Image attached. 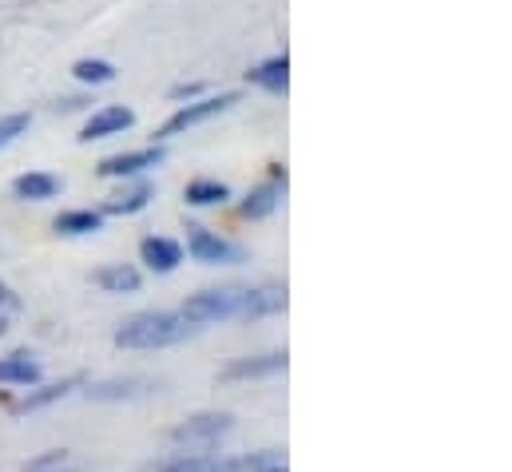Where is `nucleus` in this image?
I'll use <instances>...</instances> for the list:
<instances>
[{
	"label": "nucleus",
	"mask_w": 512,
	"mask_h": 472,
	"mask_svg": "<svg viewBox=\"0 0 512 472\" xmlns=\"http://www.w3.org/2000/svg\"><path fill=\"white\" fill-rule=\"evenodd\" d=\"M286 310V290H203L191 294L179 310L187 326L235 322V318H266Z\"/></svg>",
	"instance_id": "f257e3e1"
},
{
	"label": "nucleus",
	"mask_w": 512,
	"mask_h": 472,
	"mask_svg": "<svg viewBox=\"0 0 512 472\" xmlns=\"http://www.w3.org/2000/svg\"><path fill=\"white\" fill-rule=\"evenodd\" d=\"M187 334H191V326H187L179 314L147 310V314L128 318V322L116 330V346H120V350H171V346L187 342Z\"/></svg>",
	"instance_id": "f03ea898"
},
{
	"label": "nucleus",
	"mask_w": 512,
	"mask_h": 472,
	"mask_svg": "<svg viewBox=\"0 0 512 472\" xmlns=\"http://www.w3.org/2000/svg\"><path fill=\"white\" fill-rule=\"evenodd\" d=\"M235 104H239V92H223V96H203V100H191V104L175 108V112L167 116V123H159L155 139H175V135L191 131V127H199V123H211L215 116L231 112Z\"/></svg>",
	"instance_id": "7ed1b4c3"
},
{
	"label": "nucleus",
	"mask_w": 512,
	"mask_h": 472,
	"mask_svg": "<svg viewBox=\"0 0 512 472\" xmlns=\"http://www.w3.org/2000/svg\"><path fill=\"white\" fill-rule=\"evenodd\" d=\"M187 250L203 266H235V262H243V246L239 242L215 235V231H207L199 223H187Z\"/></svg>",
	"instance_id": "20e7f679"
},
{
	"label": "nucleus",
	"mask_w": 512,
	"mask_h": 472,
	"mask_svg": "<svg viewBox=\"0 0 512 472\" xmlns=\"http://www.w3.org/2000/svg\"><path fill=\"white\" fill-rule=\"evenodd\" d=\"M235 429V417L231 413H199V417H191V421H183L175 433H171V441L175 445H187V449H211L219 437H227Z\"/></svg>",
	"instance_id": "39448f33"
},
{
	"label": "nucleus",
	"mask_w": 512,
	"mask_h": 472,
	"mask_svg": "<svg viewBox=\"0 0 512 472\" xmlns=\"http://www.w3.org/2000/svg\"><path fill=\"white\" fill-rule=\"evenodd\" d=\"M163 147H139V151H120V155H108V159H100V167H96V175L100 179H131V175H139V171H147V167H159L163 163Z\"/></svg>",
	"instance_id": "423d86ee"
},
{
	"label": "nucleus",
	"mask_w": 512,
	"mask_h": 472,
	"mask_svg": "<svg viewBox=\"0 0 512 472\" xmlns=\"http://www.w3.org/2000/svg\"><path fill=\"white\" fill-rule=\"evenodd\" d=\"M159 472H258V461L251 457H215V453H183L167 461Z\"/></svg>",
	"instance_id": "0eeeda50"
},
{
	"label": "nucleus",
	"mask_w": 512,
	"mask_h": 472,
	"mask_svg": "<svg viewBox=\"0 0 512 472\" xmlns=\"http://www.w3.org/2000/svg\"><path fill=\"white\" fill-rule=\"evenodd\" d=\"M128 127H135V112L124 104H108L100 108L96 116L80 127V143H92V139H108V135H124Z\"/></svg>",
	"instance_id": "6e6552de"
},
{
	"label": "nucleus",
	"mask_w": 512,
	"mask_h": 472,
	"mask_svg": "<svg viewBox=\"0 0 512 472\" xmlns=\"http://www.w3.org/2000/svg\"><path fill=\"white\" fill-rule=\"evenodd\" d=\"M139 258H143V266H147L151 274H171V270H179V262H183V246H179L175 238L151 235L139 242Z\"/></svg>",
	"instance_id": "1a4fd4ad"
},
{
	"label": "nucleus",
	"mask_w": 512,
	"mask_h": 472,
	"mask_svg": "<svg viewBox=\"0 0 512 472\" xmlns=\"http://www.w3.org/2000/svg\"><path fill=\"white\" fill-rule=\"evenodd\" d=\"M286 369V354H262V357H239L231 361L219 377L223 381H251V377H274Z\"/></svg>",
	"instance_id": "9d476101"
},
{
	"label": "nucleus",
	"mask_w": 512,
	"mask_h": 472,
	"mask_svg": "<svg viewBox=\"0 0 512 472\" xmlns=\"http://www.w3.org/2000/svg\"><path fill=\"white\" fill-rule=\"evenodd\" d=\"M12 195L24 199V203H44V199L60 195V179L52 171H24V175L12 179Z\"/></svg>",
	"instance_id": "9b49d317"
},
{
	"label": "nucleus",
	"mask_w": 512,
	"mask_h": 472,
	"mask_svg": "<svg viewBox=\"0 0 512 472\" xmlns=\"http://www.w3.org/2000/svg\"><path fill=\"white\" fill-rule=\"evenodd\" d=\"M247 80L262 88V92H274V96H286V88H290V56L282 52V56H270V60H262L258 68L247 72Z\"/></svg>",
	"instance_id": "f8f14e48"
},
{
	"label": "nucleus",
	"mask_w": 512,
	"mask_h": 472,
	"mask_svg": "<svg viewBox=\"0 0 512 472\" xmlns=\"http://www.w3.org/2000/svg\"><path fill=\"white\" fill-rule=\"evenodd\" d=\"M40 377H44V369L28 350L0 357V385H40Z\"/></svg>",
	"instance_id": "ddd939ff"
},
{
	"label": "nucleus",
	"mask_w": 512,
	"mask_h": 472,
	"mask_svg": "<svg viewBox=\"0 0 512 472\" xmlns=\"http://www.w3.org/2000/svg\"><path fill=\"white\" fill-rule=\"evenodd\" d=\"M92 282L100 290H108V294H135L143 286V274L135 266H128V262H112V266H100L92 274Z\"/></svg>",
	"instance_id": "4468645a"
},
{
	"label": "nucleus",
	"mask_w": 512,
	"mask_h": 472,
	"mask_svg": "<svg viewBox=\"0 0 512 472\" xmlns=\"http://www.w3.org/2000/svg\"><path fill=\"white\" fill-rule=\"evenodd\" d=\"M282 187L286 183H274V179H266V183H258L255 191L243 199V207H239V215L243 219H266V215H274L278 211V203H282Z\"/></svg>",
	"instance_id": "2eb2a0df"
},
{
	"label": "nucleus",
	"mask_w": 512,
	"mask_h": 472,
	"mask_svg": "<svg viewBox=\"0 0 512 472\" xmlns=\"http://www.w3.org/2000/svg\"><path fill=\"white\" fill-rule=\"evenodd\" d=\"M52 231L64 238L96 235V231H104V215H100V211H64V215H56Z\"/></svg>",
	"instance_id": "dca6fc26"
},
{
	"label": "nucleus",
	"mask_w": 512,
	"mask_h": 472,
	"mask_svg": "<svg viewBox=\"0 0 512 472\" xmlns=\"http://www.w3.org/2000/svg\"><path fill=\"white\" fill-rule=\"evenodd\" d=\"M151 195H155V187L151 183H135V187H128V191H120V195H112L108 203H104V211L100 215H139L147 203H151Z\"/></svg>",
	"instance_id": "f3484780"
},
{
	"label": "nucleus",
	"mask_w": 512,
	"mask_h": 472,
	"mask_svg": "<svg viewBox=\"0 0 512 472\" xmlns=\"http://www.w3.org/2000/svg\"><path fill=\"white\" fill-rule=\"evenodd\" d=\"M183 199H187L191 207H223V203L231 199V187L219 183V179H191L187 191H183Z\"/></svg>",
	"instance_id": "a211bd4d"
},
{
	"label": "nucleus",
	"mask_w": 512,
	"mask_h": 472,
	"mask_svg": "<svg viewBox=\"0 0 512 472\" xmlns=\"http://www.w3.org/2000/svg\"><path fill=\"white\" fill-rule=\"evenodd\" d=\"M76 385H80V377H68V381H56V385H40L36 393H28V397L16 405V413H32V409H44V405H52V401H64Z\"/></svg>",
	"instance_id": "6ab92c4d"
},
{
	"label": "nucleus",
	"mask_w": 512,
	"mask_h": 472,
	"mask_svg": "<svg viewBox=\"0 0 512 472\" xmlns=\"http://www.w3.org/2000/svg\"><path fill=\"white\" fill-rule=\"evenodd\" d=\"M72 80H80V84H112L116 80V64L112 60H76L72 64Z\"/></svg>",
	"instance_id": "aec40b11"
},
{
	"label": "nucleus",
	"mask_w": 512,
	"mask_h": 472,
	"mask_svg": "<svg viewBox=\"0 0 512 472\" xmlns=\"http://www.w3.org/2000/svg\"><path fill=\"white\" fill-rule=\"evenodd\" d=\"M28 123H32V119L24 116V112H16V116H0V147H8L12 139H20V135L28 131Z\"/></svg>",
	"instance_id": "412c9836"
},
{
	"label": "nucleus",
	"mask_w": 512,
	"mask_h": 472,
	"mask_svg": "<svg viewBox=\"0 0 512 472\" xmlns=\"http://www.w3.org/2000/svg\"><path fill=\"white\" fill-rule=\"evenodd\" d=\"M16 306H20V298L12 294V286L0 278V338L8 334V326H12V314H16Z\"/></svg>",
	"instance_id": "4be33fe9"
},
{
	"label": "nucleus",
	"mask_w": 512,
	"mask_h": 472,
	"mask_svg": "<svg viewBox=\"0 0 512 472\" xmlns=\"http://www.w3.org/2000/svg\"><path fill=\"white\" fill-rule=\"evenodd\" d=\"M135 385H139V381H112V385H96V389H88V397H96V401H108V397H131V393H135Z\"/></svg>",
	"instance_id": "5701e85b"
},
{
	"label": "nucleus",
	"mask_w": 512,
	"mask_h": 472,
	"mask_svg": "<svg viewBox=\"0 0 512 472\" xmlns=\"http://www.w3.org/2000/svg\"><path fill=\"white\" fill-rule=\"evenodd\" d=\"M203 88L199 84H179V88H171V100H191V96H199Z\"/></svg>",
	"instance_id": "b1692460"
},
{
	"label": "nucleus",
	"mask_w": 512,
	"mask_h": 472,
	"mask_svg": "<svg viewBox=\"0 0 512 472\" xmlns=\"http://www.w3.org/2000/svg\"><path fill=\"white\" fill-rule=\"evenodd\" d=\"M270 472H286V469H270Z\"/></svg>",
	"instance_id": "393cba45"
}]
</instances>
